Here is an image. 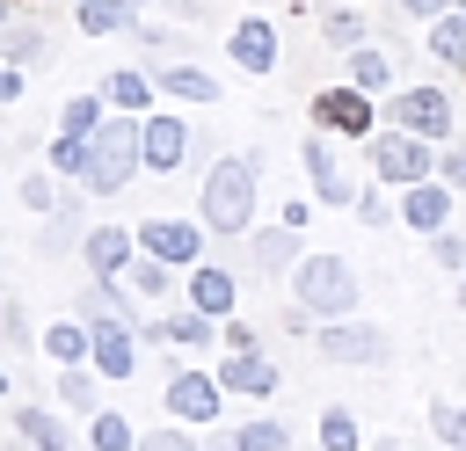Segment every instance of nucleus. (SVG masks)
<instances>
[{
  "mask_svg": "<svg viewBox=\"0 0 466 451\" xmlns=\"http://www.w3.org/2000/svg\"><path fill=\"white\" fill-rule=\"evenodd\" d=\"M255 182H262V160H255V153L211 160L204 196H197V218H204L211 233H248V226H255Z\"/></svg>",
  "mask_w": 466,
  "mask_h": 451,
  "instance_id": "nucleus-1",
  "label": "nucleus"
},
{
  "mask_svg": "<svg viewBox=\"0 0 466 451\" xmlns=\"http://www.w3.org/2000/svg\"><path fill=\"white\" fill-rule=\"evenodd\" d=\"M291 298L306 306V313H320V320H357V269H350V255H299L291 262Z\"/></svg>",
  "mask_w": 466,
  "mask_h": 451,
  "instance_id": "nucleus-2",
  "label": "nucleus"
},
{
  "mask_svg": "<svg viewBox=\"0 0 466 451\" xmlns=\"http://www.w3.org/2000/svg\"><path fill=\"white\" fill-rule=\"evenodd\" d=\"M138 167H146V124L102 116V131L87 138V189H95V196H116Z\"/></svg>",
  "mask_w": 466,
  "mask_h": 451,
  "instance_id": "nucleus-3",
  "label": "nucleus"
},
{
  "mask_svg": "<svg viewBox=\"0 0 466 451\" xmlns=\"http://www.w3.org/2000/svg\"><path fill=\"white\" fill-rule=\"evenodd\" d=\"M430 167H437V145L430 138H408V131H379L371 138V175L379 182H430Z\"/></svg>",
  "mask_w": 466,
  "mask_h": 451,
  "instance_id": "nucleus-4",
  "label": "nucleus"
},
{
  "mask_svg": "<svg viewBox=\"0 0 466 451\" xmlns=\"http://www.w3.org/2000/svg\"><path fill=\"white\" fill-rule=\"evenodd\" d=\"M313 342H320V356H328V364H364V371H379V364L393 356L386 327H371V320H328Z\"/></svg>",
  "mask_w": 466,
  "mask_h": 451,
  "instance_id": "nucleus-5",
  "label": "nucleus"
},
{
  "mask_svg": "<svg viewBox=\"0 0 466 451\" xmlns=\"http://www.w3.org/2000/svg\"><path fill=\"white\" fill-rule=\"evenodd\" d=\"M393 131H408V138H451V95L444 87H400L393 95Z\"/></svg>",
  "mask_w": 466,
  "mask_h": 451,
  "instance_id": "nucleus-6",
  "label": "nucleus"
},
{
  "mask_svg": "<svg viewBox=\"0 0 466 451\" xmlns=\"http://www.w3.org/2000/svg\"><path fill=\"white\" fill-rule=\"evenodd\" d=\"M138 255H153V262H167V269H197L204 226H197V218H146V226H138Z\"/></svg>",
  "mask_w": 466,
  "mask_h": 451,
  "instance_id": "nucleus-7",
  "label": "nucleus"
},
{
  "mask_svg": "<svg viewBox=\"0 0 466 451\" xmlns=\"http://www.w3.org/2000/svg\"><path fill=\"white\" fill-rule=\"evenodd\" d=\"M160 400H167V422H189V429H211V422H218V400H226V386H218L211 371H175Z\"/></svg>",
  "mask_w": 466,
  "mask_h": 451,
  "instance_id": "nucleus-8",
  "label": "nucleus"
},
{
  "mask_svg": "<svg viewBox=\"0 0 466 451\" xmlns=\"http://www.w3.org/2000/svg\"><path fill=\"white\" fill-rule=\"evenodd\" d=\"M313 124H320V131H342V138H379V109H371V95H357V87L313 95Z\"/></svg>",
  "mask_w": 466,
  "mask_h": 451,
  "instance_id": "nucleus-9",
  "label": "nucleus"
},
{
  "mask_svg": "<svg viewBox=\"0 0 466 451\" xmlns=\"http://www.w3.org/2000/svg\"><path fill=\"white\" fill-rule=\"evenodd\" d=\"M226 58L262 80V73L277 65V22H269V15H240V22L226 29Z\"/></svg>",
  "mask_w": 466,
  "mask_h": 451,
  "instance_id": "nucleus-10",
  "label": "nucleus"
},
{
  "mask_svg": "<svg viewBox=\"0 0 466 451\" xmlns=\"http://www.w3.org/2000/svg\"><path fill=\"white\" fill-rule=\"evenodd\" d=\"M299 160H306V175H313V196H320V204H342V211H350V204L364 196V189L350 182V167L335 160V145H328V138H299Z\"/></svg>",
  "mask_w": 466,
  "mask_h": 451,
  "instance_id": "nucleus-11",
  "label": "nucleus"
},
{
  "mask_svg": "<svg viewBox=\"0 0 466 451\" xmlns=\"http://www.w3.org/2000/svg\"><path fill=\"white\" fill-rule=\"evenodd\" d=\"M80 255H87V276H95V284H124V269L138 262V233H124V226H95V233L80 240Z\"/></svg>",
  "mask_w": 466,
  "mask_h": 451,
  "instance_id": "nucleus-12",
  "label": "nucleus"
},
{
  "mask_svg": "<svg viewBox=\"0 0 466 451\" xmlns=\"http://www.w3.org/2000/svg\"><path fill=\"white\" fill-rule=\"evenodd\" d=\"M400 218H408V233H444V218H451V182H408L400 189Z\"/></svg>",
  "mask_w": 466,
  "mask_h": 451,
  "instance_id": "nucleus-13",
  "label": "nucleus"
},
{
  "mask_svg": "<svg viewBox=\"0 0 466 451\" xmlns=\"http://www.w3.org/2000/svg\"><path fill=\"white\" fill-rule=\"evenodd\" d=\"M233 298H240V276L233 269H218V262H197L189 269V306L204 320H233Z\"/></svg>",
  "mask_w": 466,
  "mask_h": 451,
  "instance_id": "nucleus-14",
  "label": "nucleus"
},
{
  "mask_svg": "<svg viewBox=\"0 0 466 451\" xmlns=\"http://www.w3.org/2000/svg\"><path fill=\"white\" fill-rule=\"evenodd\" d=\"M189 138H197V131H189L182 116H146V167H153V175H175V167L189 160Z\"/></svg>",
  "mask_w": 466,
  "mask_h": 451,
  "instance_id": "nucleus-15",
  "label": "nucleus"
},
{
  "mask_svg": "<svg viewBox=\"0 0 466 451\" xmlns=\"http://www.w3.org/2000/svg\"><path fill=\"white\" fill-rule=\"evenodd\" d=\"M95 378H131L138 371V342H131V327L124 320H95Z\"/></svg>",
  "mask_w": 466,
  "mask_h": 451,
  "instance_id": "nucleus-16",
  "label": "nucleus"
},
{
  "mask_svg": "<svg viewBox=\"0 0 466 451\" xmlns=\"http://www.w3.org/2000/svg\"><path fill=\"white\" fill-rule=\"evenodd\" d=\"M36 349H44L58 371H73V364H87V356H95V327H87V320H51V327L36 335Z\"/></svg>",
  "mask_w": 466,
  "mask_h": 451,
  "instance_id": "nucleus-17",
  "label": "nucleus"
},
{
  "mask_svg": "<svg viewBox=\"0 0 466 451\" xmlns=\"http://www.w3.org/2000/svg\"><path fill=\"white\" fill-rule=\"evenodd\" d=\"M218 386H226V393H248V400H269V393H277V364H269L262 349H248V356H226Z\"/></svg>",
  "mask_w": 466,
  "mask_h": 451,
  "instance_id": "nucleus-18",
  "label": "nucleus"
},
{
  "mask_svg": "<svg viewBox=\"0 0 466 451\" xmlns=\"http://www.w3.org/2000/svg\"><path fill=\"white\" fill-rule=\"evenodd\" d=\"M73 22H80V36H116V29H146V22H138V7H124V0H73Z\"/></svg>",
  "mask_w": 466,
  "mask_h": 451,
  "instance_id": "nucleus-19",
  "label": "nucleus"
},
{
  "mask_svg": "<svg viewBox=\"0 0 466 451\" xmlns=\"http://www.w3.org/2000/svg\"><path fill=\"white\" fill-rule=\"evenodd\" d=\"M102 102H109V109H124V116H138V109L153 102V80H146V73H131V65H116V73H102Z\"/></svg>",
  "mask_w": 466,
  "mask_h": 451,
  "instance_id": "nucleus-20",
  "label": "nucleus"
},
{
  "mask_svg": "<svg viewBox=\"0 0 466 451\" xmlns=\"http://www.w3.org/2000/svg\"><path fill=\"white\" fill-rule=\"evenodd\" d=\"M146 335L167 342V349H204V342H211V320H204V313H160Z\"/></svg>",
  "mask_w": 466,
  "mask_h": 451,
  "instance_id": "nucleus-21",
  "label": "nucleus"
},
{
  "mask_svg": "<svg viewBox=\"0 0 466 451\" xmlns=\"http://www.w3.org/2000/svg\"><path fill=\"white\" fill-rule=\"evenodd\" d=\"M15 436H22V451H66V429L51 407H15Z\"/></svg>",
  "mask_w": 466,
  "mask_h": 451,
  "instance_id": "nucleus-22",
  "label": "nucleus"
},
{
  "mask_svg": "<svg viewBox=\"0 0 466 451\" xmlns=\"http://www.w3.org/2000/svg\"><path fill=\"white\" fill-rule=\"evenodd\" d=\"M350 87L357 95H386L393 87V58L386 51H350Z\"/></svg>",
  "mask_w": 466,
  "mask_h": 451,
  "instance_id": "nucleus-23",
  "label": "nucleus"
},
{
  "mask_svg": "<svg viewBox=\"0 0 466 451\" xmlns=\"http://www.w3.org/2000/svg\"><path fill=\"white\" fill-rule=\"evenodd\" d=\"M160 87H167L175 102H218V80H211L204 65H167V73H160Z\"/></svg>",
  "mask_w": 466,
  "mask_h": 451,
  "instance_id": "nucleus-24",
  "label": "nucleus"
},
{
  "mask_svg": "<svg viewBox=\"0 0 466 451\" xmlns=\"http://www.w3.org/2000/svg\"><path fill=\"white\" fill-rule=\"evenodd\" d=\"M102 116H109V102H102V95H73V102L58 109V131H66V138H95V131H102Z\"/></svg>",
  "mask_w": 466,
  "mask_h": 451,
  "instance_id": "nucleus-25",
  "label": "nucleus"
},
{
  "mask_svg": "<svg viewBox=\"0 0 466 451\" xmlns=\"http://www.w3.org/2000/svg\"><path fill=\"white\" fill-rule=\"evenodd\" d=\"M364 15L357 7H335V15H320V44H335V51H364Z\"/></svg>",
  "mask_w": 466,
  "mask_h": 451,
  "instance_id": "nucleus-26",
  "label": "nucleus"
},
{
  "mask_svg": "<svg viewBox=\"0 0 466 451\" xmlns=\"http://www.w3.org/2000/svg\"><path fill=\"white\" fill-rule=\"evenodd\" d=\"M320 451H364V429L350 407H320Z\"/></svg>",
  "mask_w": 466,
  "mask_h": 451,
  "instance_id": "nucleus-27",
  "label": "nucleus"
},
{
  "mask_svg": "<svg viewBox=\"0 0 466 451\" xmlns=\"http://www.w3.org/2000/svg\"><path fill=\"white\" fill-rule=\"evenodd\" d=\"M430 51L444 65H466V7H451L444 22H430Z\"/></svg>",
  "mask_w": 466,
  "mask_h": 451,
  "instance_id": "nucleus-28",
  "label": "nucleus"
},
{
  "mask_svg": "<svg viewBox=\"0 0 466 451\" xmlns=\"http://www.w3.org/2000/svg\"><path fill=\"white\" fill-rule=\"evenodd\" d=\"M233 451H291V436H284V422L255 415V422H240V429H233Z\"/></svg>",
  "mask_w": 466,
  "mask_h": 451,
  "instance_id": "nucleus-29",
  "label": "nucleus"
},
{
  "mask_svg": "<svg viewBox=\"0 0 466 451\" xmlns=\"http://www.w3.org/2000/svg\"><path fill=\"white\" fill-rule=\"evenodd\" d=\"M167 276H175L167 262H153V255H138V262L124 269V291H131V298H160V291H167Z\"/></svg>",
  "mask_w": 466,
  "mask_h": 451,
  "instance_id": "nucleus-30",
  "label": "nucleus"
},
{
  "mask_svg": "<svg viewBox=\"0 0 466 451\" xmlns=\"http://www.w3.org/2000/svg\"><path fill=\"white\" fill-rule=\"evenodd\" d=\"M87 444H95V451H138V436H131V422H124V415H95Z\"/></svg>",
  "mask_w": 466,
  "mask_h": 451,
  "instance_id": "nucleus-31",
  "label": "nucleus"
},
{
  "mask_svg": "<svg viewBox=\"0 0 466 451\" xmlns=\"http://www.w3.org/2000/svg\"><path fill=\"white\" fill-rule=\"evenodd\" d=\"M430 429H437V444L466 451V407H459V400H437V407H430Z\"/></svg>",
  "mask_w": 466,
  "mask_h": 451,
  "instance_id": "nucleus-32",
  "label": "nucleus"
},
{
  "mask_svg": "<svg viewBox=\"0 0 466 451\" xmlns=\"http://www.w3.org/2000/svg\"><path fill=\"white\" fill-rule=\"evenodd\" d=\"M51 175H80V182H87V138H66V131H58V138H51Z\"/></svg>",
  "mask_w": 466,
  "mask_h": 451,
  "instance_id": "nucleus-33",
  "label": "nucleus"
},
{
  "mask_svg": "<svg viewBox=\"0 0 466 451\" xmlns=\"http://www.w3.org/2000/svg\"><path fill=\"white\" fill-rule=\"evenodd\" d=\"M36 51H44V36H36L29 22H7V29H0V58H7V65H15V58H36Z\"/></svg>",
  "mask_w": 466,
  "mask_h": 451,
  "instance_id": "nucleus-34",
  "label": "nucleus"
},
{
  "mask_svg": "<svg viewBox=\"0 0 466 451\" xmlns=\"http://www.w3.org/2000/svg\"><path fill=\"white\" fill-rule=\"evenodd\" d=\"M22 204H29V211H58V204H73V196H58L51 175H29V182H22Z\"/></svg>",
  "mask_w": 466,
  "mask_h": 451,
  "instance_id": "nucleus-35",
  "label": "nucleus"
},
{
  "mask_svg": "<svg viewBox=\"0 0 466 451\" xmlns=\"http://www.w3.org/2000/svg\"><path fill=\"white\" fill-rule=\"evenodd\" d=\"M291 240H299L291 226H277V233H262V240H255V269H284V247H291Z\"/></svg>",
  "mask_w": 466,
  "mask_h": 451,
  "instance_id": "nucleus-36",
  "label": "nucleus"
},
{
  "mask_svg": "<svg viewBox=\"0 0 466 451\" xmlns=\"http://www.w3.org/2000/svg\"><path fill=\"white\" fill-rule=\"evenodd\" d=\"M58 400L66 407H95V371H58Z\"/></svg>",
  "mask_w": 466,
  "mask_h": 451,
  "instance_id": "nucleus-37",
  "label": "nucleus"
},
{
  "mask_svg": "<svg viewBox=\"0 0 466 451\" xmlns=\"http://www.w3.org/2000/svg\"><path fill=\"white\" fill-rule=\"evenodd\" d=\"M430 255H437V269L466 276V240H459V233H430Z\"/></svg>",
  "mask_w": 466,
  "mask_h": 451,
  "instance_id": "nucleus-38",
  "label": "nucleus"
},
{
  "mask_svg": "<svg viewBox=\"0 0 466 451\" xmlns=\"http://www.w3.org/2000/svg\"><path fill=\"white\" fill-rule=\"evenodd\" d=\"M138 451H197V444H189V429H146Z\"/></svg>",
  "mask_w": 466,
  "mask_h": 451,
  "instance_id": "nucleus-39",
  "label": "nucleus"
},
{
  "mask_svg": "<svg viewBox=\"0 0 466 451\" xmlns=\"http://www.w3.org/2000/svg\"><path fill=\"white\" fill-rule=\"evenodd\" d=\"M357 218H364V226H393L400 204H386V196H357Z\"/></svg>",
  "mask_w": 466,
  "mask_h": 451,
  "instance_id": "nucleus-40",
  "label": "nucleus"
},
{
  "mask_svg": "<svg viewBox=\"0 0 466 451\" xmlns=\"http://www.w3.org/2000/svg\"><path fill=\"white\" fill-rule=\"evenodd\" d=\"M255 349V327L248 320H226V356H248Z\"/></svg>",
  "mask_w": 466,
  "mask_h": 451,
  "instance_id": "nucleus-41",
  "label": "nucleus"
},
{
  "mask_svg": "<svg viewBox=\"0 0 466 451\" xmlns=\"http://www.w3.org/2000/svg\"><path fill=\"white\" fill-rule=\"evenodd\" d=\"M400 7H408V15H415V22H444V15H451V7H459V0H400Z\"/></svg>",
  "mask_w": 466,
  "mask_h": 451,
  "instance_id": "nucleus-42",
  "label": "nucleus"
},
{
  "mask_svg": "<svg viewBox=\"0 0 466 451\" xmlns=\"http://www.w3.org/2000/svg\"><path fill=\"white\" fill-rule=\"evenodd\" d=\"M437 182H466V145H451V153L437 160Z\"/></svg>",
  "mask_w": 466,
  "mask_h": 451,
  "instance_id": "nucleus-43",
  "label": "nucleus"
},
{
  "mask_svg": "<svg viewBox=\"0 0 466 451\" xmlns=\"http://www.w3.org/2000/svg\"><path fill=\"white\" fill-rule=\"evenodd\" d=\"M0 102H22V65L0 58Z\"/></svg>",
  "mask_w": 466,
  "mask_h": 451,
  "instance_id": "nucleus-44",
  "label": "nucleus"
},
{
  "mask_svg": "<svg viewBox=\"0 0 466 451\" xmlns=\"http://www.w3.org/2000/svg\"><path fill=\"white\" fill-rule=\"evenodd\" d=\"M306 218H313V204H306V196H291V204H284V226H291V233H306Z\"/></svg>",
  "mask_w": 466,
  "mask_h": 451,
  "instance_id": "nucleus-45",
  "label": "nucleus"
},
{
  "mask_svg": "<svg viewBox=\"0 0 466 451\" xmlns=\"http://www.w3.org/2000/svg\"><path fill=\"white\" fill-rule=\"evenodd\" d=\"M459 313H466V276H459Z\"/></svg>",
  "mask_w": 466,
  "mask_h": 451,
  "instance_id": "nucleus-46",
  "label": "nucleus"
},
{
  "mask_svg": "<svg viewBox=\"0 0 466 451\" xmlns=\"http://www.w3.org/2000/svg\"><path fill=\"white\" fill-rule=\"evenodd\" d=\"M0 393H7V371H0Z\"/></svg>",
  "mask_w": 466,
  "mask_h": 451,
  "instance_id": "nucleus-47",
  "label": "nucleus"
},
{
  "mask_svg": "<svg viewBox=\"0 0 466 451\" xmlns=\"http://www.w3.org/2000/svg\"><path fill=\"white\" fill-rule=\"evenodd\" d=\"M0 29H7V15H0Z\"/></svg>",
  "mask_w": 466,
  "mask_h": 451,
  "instance_id": "nucleus-48",
  "label": "nucleus"
},
{
  "mask_svg": "<svg viewBox=\"0 0 466 451\" xmlns=\"http://www.w3.org/2000/svg\"><path fill=\"white\" fill-rule=\"evenodd\" d=\"M124 7H138V0H124Z\"/></svg>",
  "mask_w": 466,
  "mask_h": 451,
  "instance_id": "nucleus-49",
  "label": "nucleus"
},
{
  "mask_svg": "<svg viewBox=\"0 0 466 451\" xmlns=\"http://www.w3.org/2000/svg\"><path fill=\"white\" fill-rule=\"evenodd\" d=\"M0 327H7V313H0Z\"/></svg>",
  "mask_w": 466,
  "mask_h": 451,
  "instance_id": "nucleus-50",
  "label": "nucleus"
}]
</instances>
